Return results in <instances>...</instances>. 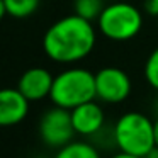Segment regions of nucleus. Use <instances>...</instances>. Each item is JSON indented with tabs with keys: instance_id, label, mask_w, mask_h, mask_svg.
<instances>
[{
	"instance_id": "nucleus-1",
	"label": "nucleus",
	"mask_w": 158,
	"mask_h": 158,
	"mask_svg": "<svg viewBox=\"0 0 158 158\" xmlns=\"http://www.w3.org/2000/svg\"><path fill=\"white\" fill-rule=\"evenodd\" d=\"M97 32L94 22L72 15L58 19L43 36V49L51 61L60 65H75L94 51Z\"/></svg>"
},
{
	"instance_id": "nucleus-7",
	"label": "nucleus",
	"mask_w": 158,
	"mask_h": 158,
	"mask_svg": "<svg viewBox=\"0 0 158 158\" xmlns=\"http://www.w3.org/2000/svg\"><path fill=\"white\" fill-rule=\"evenodd\" d=\"M53 80H55V77L51 75L49 70L43 68V66H32L19 77L17 89L29 102H36V100H43L49 97Z\"/></svg>"
},
{
	"instance_id": "nucleus-10",
	"label": "nucleus",
	"mask_w": 158,
	"mask_h": 158,
	"mask_svg": "<svg viewBox=\"0 0 158 158\" xmlns=\"http://www.w3.org/2000/svg\"><path fill=\"white\" fill-rule=\"evenodd\" d=\"M55 158H100V153L95 146L83 141H72L66 146L60 148Z\"/></svg>"
},
{
	"instance_id": "nucleus-3",
	"label": "nucleus",
	"mask_w": 158,
	"mask_h": 158,
	"mask_svg": "<svg viewBox=\"0 0 158 158\" xmlns=\"http://www.w3.org/2000/svg\"><path fill=\"white\" fill-rule=\"evenodd\" d=\"M116 146L124 153L143 156L155 144L153 121L141 112H126L116 121L112 131Z\"/></svg>"
},
{
	"instance_id": "nucleus-4",
	"label": "nucleus",
	"mask_w": 158,
	"mask_h": 158,
	"mask_svg": "<svg viewBox=\"0 0 158 158\" xmlns=\"http://www.w3.org/2000/svg\"><path fill=\"white\" fill-rule=\"evenodd\" d=\"M97 27L104 38L110 41H129L143 29V14L133 4L114 2L104 7L97 19Z\"/></svg>"
},
{
	"instance_id": "nucleus-2",
	"label": "nucleus",
	"mask_w": 158,
	"mask_h": 158,
	"mask_svg": "<svg viewBox=\"0 0 158 158\" xmlns=\"http://www.w3.org/2000/svg\"><path fill=\"white\" fill-rule=\"evenodd\" d=\"M49 99L55 106L72 110L73 107L97 99L95 73L82 66H70L53 80Z\"/></svg>"
},
{
	"instance_id": "nucleus-17",
	"label": "nucleus",
	"mask_w": 158,
	"mask_h": 158,
	"mask_svg": "<svg viewBox=\"0 0 158 158\" xmlns=\"http://www.w3.org/2000/svg\"><path fill=\"white\" fill-rule=\"evenodd\" d=\"M153 131H155V144L158 146V117L153 121Z\"/></svg>"
},
{
	"instance_id": "nucleus-19",
	"label": "nucleus",
	"mask_w": 158,
	"mask_h": 158,
	"mask_svg": "<svg viewBox=\"0 0 158 158\" xmlns=\"http://www.w3.org/2000/svg\"><path fill=\"white\" fill-rule=\"evenodd\" d=\"M156 26H158V17H156Z\"/></svg>"
},
{
	"instance_id": "nucleus-18",
	"label": "nucleus",
	"mask_w": 158,
	"mask_h": 158,
	"mask_svg": "<svg viewBox=\"0 0 158 158\" xmlns=\"http://www.w3.org/2000/svg\"><path fill=\"white\" fill-rule=\"evenodd\" d=\"M7 15V9H5V4H4V0H0V21Z\"/></svg>"
},
{
	"instance_id": "nucleus-6",
	"label": "nucleus",
	"mask_w": 158,
	"mask_h": 158,
	"mask_svg": "<svg viewBox=\"0 0 158 158\" xmlns=\"http://www.w3.org/2000/svg\"><path fill=\"white\" fill-rule=\"evenodd\" d=\"M131 94V78L117 66H106L95 73V95L106 104H119Z\"/></svg>"
},
{
	"instance_id": "nucleus-20",
	"label": "nucleus",
	"mask_w": 158,
	"mask_h": 158,
	"mask_svg": "<svg viewBox=\"0 0 158 158\" xmlns=\"http://www.w3.org/2000/svg\"><path fill=\"white\" fill-rule=\"evenodd\" d=\"M156 110H158V104H156Z\"/></svg>"
},
{
	"instance_id": "nucleus-15",
	"label": "nucleus",
	"mask_w": 158,
	"mask_h": 158,
	"mask_svg": "<svg viewBox=\"0 0 158 158\" xmlns=\"http://www.w3.org/2000/svg\"><path fill=\"white\" fill-rule=\"evenodd\" d=\"M110 158H143V156H138V155H131V153H124V151H119L117 155H114V156Z\"/></svg>"
},
{
	"instance_id": "nucleus-8",
	"label": "nucleus",
	"mask_w": 158,
	"mask_h": 158,
	"mask_svg": "<svg viewBox=\"0 0 158 158\" xmlns=\"http://www.w3.org/2000/svg\"><path fill=\"white\" fill-rule=\"evenodd\" d=\"M29 112V100L15 89H0V127L22 123Z\"/></svg>"
},
{
	"instance_id": "nucleus-13",
	"label": "nucleus",
	"mask_w": 158,
	"mask_h": 158,
	"mask_svg": "<svg viewBox=\"0 0 158 158\" xmlns=\"http://www.w3.org/2000/svg\"><path fill=\"white\" fill-rule=\"evenodd\" d=\"M144 78L148 85L158 90V48H155L150 53L146 63H144Z\"/></svg>"
},
{
	"instance_id": "nucleus-12",
	"label": "nucleus",
	"mask_w": 158,
	"mask_h": 158,
	"mask_svg": "<svg viewBox=\"0 0 158 158\" xmlns=\"http://www.w3.org/2000/svg\"><path fill=\"white\" fill-rule=\"evenodd\" d=\"M104 7L102 0H75V14L90 22H97Z\"/></svg>"
},
{
	"instance_id": "nucleus-16",
	"label": "nucleus",
	"mask_w": 158,
	"mask_h": 158,
	"mask_svg": "<svg viewBox=\"0 0 158 158\" xmlns=\"http://www.w3.org/2000/svg\"><path fill=\"white\" fill-rule=\"evenodd\" d=\"M144 158H158V146H153L150 151H148L146 155H144Z\"/></svg>"
},
{
	"instance_id": "nucleus-5",
	"label": "nucleus",
	"mask_w": 158,
	"mask_h": 158,
	"mask_svg": "<svg viewBox=\"0 0 158 158\" xmlns=\"http://www.w3.org/2000/svg\"><path fill=\"white\" fill-rule=\"evenodd\" d=\"M75 129L72 123V112L68 109L55 106L46 110L39 121V138L51 148H63L72 143Z\"/></svg>"
},
{
	"instance_id": "nucleus-14",
	"label": "nucleus",
	"mask_w": 158,
	"mask_h": 158,
	"mask_svg": "<svg viewBox=\"0 0 158 158\" xmlns=\"http://www.w3.org/2000/svg\"><path fill=\"white\" fill-rule=\"evenodd\" d=\"M143 9L148 15L151 17H158V0H144Z\"/></svg>"
},
{
	"instance_id": "nucleus-11",
	"label": "nucleus",
	"mask_w": 158,
	"mask_h": 158,
	"mask_svg": "<svg viewBox=\"0 0 158 158\" xmlns=\"http://www.w3.org/2000/svg\"><path fill=\"white\" fill-rule=\"evenodd\" d=\"M41 0H4L7 15L14 19H26L32 15L39 7Z\"/></svg>"
},
{
	"instance_id": "nucleus-9",
	"label": "nucleus",
	"mask_w": 158,
	"mask_h": 158,
	"mask_svg": "<svg viewBox=\"0 0 158 158\" xmlns=\"http://www.w3.org/2000/svg\"><path fill=\"white\" fill-rule=\"evenodd\" d=\"M72 123L73 129L80 136H94L104 127V110L95 100H89L85 104L73 107L72 110Z\"/></svg>"
}]
</instances>
